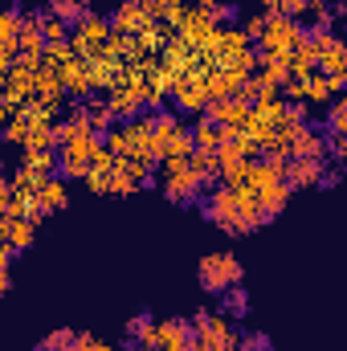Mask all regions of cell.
Segmentation results:
<instances>
[{"label": "cell", "mask_w": 347, "mask_h": 351, "mask_svg": "<svg viewBox=\"0 0 347 351\" xmlns=\"http://www.w3.org/2000/svg\"><path fill=\"white\" fill-rule=\"evenodd\" d=\"M241 278H246V269H241V262H237L229 250L204 254V258L196 262V282H200L204 294H225V290L241 286Z\"/></svg>", "instance_id": "obj_1"}, {"label": "cell", "mask_w": 347, "mask_h": 351, "mask_svg": "<svg viewBox=\"0 0 347 351\" xmlns=\"http://www.w3.org/2000/svg\"><path fill=\"white\" fill-rule=\"evenodd\" d=\"M192 327H196V343L204 351H237L241 348V335H237V327L229 323L225 311H221V315L200 311V315L192 319Z\"/></svg>", "instance_id": "obj_2"}, {"label": "cell", "mask_w": 347, "mask_h": 351, "mask_svg": "<svg viewBox=\"0 0 347 351\" xmlns=\"http://www.w3.org/2000/svg\"><path fill=\"white\" fill-rule=\"evenodd\" d=\"M265 16H270V25L261 33V53H294L311 37V29L294 16H282V12H265Z\"/></svg>", "instance_id": "obj_3"}, {"label": "cell", "mask_w": 347, "mask_h": 351, "mask_svg": "<svg viewBox=\"0 0 347 351\" xmlns=\"http://www.w3.org/2000/svg\"><path fill=\"white\" fill-rule=\"evenodd\" d=\"M160 184H164V196L176 200V204H196V200H200V192H204V180L192 172V164H188V160H164Z\"/></svg>", "instance_id": "obj_4"}, {"label": "cell", "mask_w": 347, "mask_h": 351, "mask_svg": "<svg viewBox=\"0 0 347 351\" xmlns=\"http://www.w3.org/2000/svg\"><path fill=\"white\" fill-rule=\"evenodd\" d=\"M327 156H331V139L323 127L307 123L290 135V160H327Z\"/></svg>", "instance_id": "obj_5"}, {"label": "cell", "mask_w": 347, "mask_h": 351, "mask_svg": "<svg viewBox=\"0 0 347 351\" xmlns=\"http://www.w3.org/2000/svg\"><path fill=\"white\" fill-rule=\"evenodd\" d=\"M204 114L213 123H221L225 131H246V123L254 114V102H246V98H221V102H208Z\"/></svg>", "instance_id": "obj_6"}, {"label": "cell", "mask_w": 347, "mask_h": 351, "mask_svg": "<svg viewBox=\"0 0 347 351\" xmlns=\"http://www.w3.org/2000/svg\"><path fill=\"white\" fill-rule=\"evenodd\" d=\"M172 102L184 110V114H204L208 110V82L204 78H180L172 86Z\"/></svg>", "instance_id": "obj_7"}, {"label": "cell", "mask_w": 347, "mask_h": 351, "mask_svg": "<svg viewBox=\"0 0 347 351\" xmlns=\"http://www.w3.org/2000/svg\"><path fill=\"white\" fill-rule=\"evenodd\" d=\"M33 237H37V225L25 221V217H0V241L12 245L16 254L33 250Z\"/></svg>", "instance_id": "obj_8"}, {"label": "cell", "mask_w": 347, "mask_h": 351, "mask_svg": "<svg viewBox=\"0 0 347 351\" xmlns=\"http://www.w3.org/2000/svg\"><path fill=\"white\" fill-rule=\"evenodd\" d=\"M110 25H115V33H143V29L152 25V16H147L143 0H123V4L115 8Z\"/></svg>", "instance_id": "obj_9"}, {"label": "cell", "mask_w": 347, "mask_h": 351, "mask_svg": "<svg viewBox=\"0 0 347 351\" xmlns=\"http://www.w3.org/2000/svg\"><path fill=\"white\" fill-rule=\"evenodd\" d=\"M160 343L168 351H188L196 343V327H192V319H164L160 323Z\"/></svg>", "instance_id": "obj_10"}, {"label": "cell", "mask_w": 347, "mask_h": 351, "mask_svg": "<svg viewBox=\"0 0 347 351\" xmlns=\"http://www.w3.org/2000/svg\"><path fill=\"white\" fill-rule=\"evenodd\" d=\"M323 176H327V164L323 160H290L286 184L290 188H323Z\"/></svg>", "instance_id": "obj_11"}, {"label": "cell", "mask_w": 347, "mask_h": 351, "mask_svg": "<svg viewBox=\"0 0 347 351\" xmlns=\"http://www.w3.org/2000/svg\"><path fill=\"white\" fill-rule=\"evenodd\" d=\"M180 131H184V127H180V119H176L172 110H160V114H156V143H152V160H156V164L168 160V147H172V139Z\"/></svg>", "instance_id": "obj_12"}, {"label": "cell", "mask_w": 347, "mask_h": 351, "mask_svg": "<svg viewBox=\"0 0 347 351\" xmlns=\"http://www.w3.org/2000/svg\"><path fill=\"white\" fill-rule=\"evenodd\" d=\"M66 90H70V98H86V94H94V66H90L86 58H78L74 53V62L66 66Z\"/></svg>", "instance_id": "obj_13"}, {"label": "cell", "mask_w": 347, "mask_h": 351, "mask_svg": "<svg viewBox=\"0 0 347 351\" xmlns=\"http://www.w3.org/2000/svg\"><path fill=\"white\" fill-rule=\"evenodd\" d=\"M208 98L213 102H221V98H241V86H246V78L241 74H233V70H208Z\"/></svg>", "instance_id": "obj_14"}, {"label": "cell", "mask_w": 347, "mask_h": 351, "mask_svg": "<svg viewBox=\"0 0 347 351\" xmlns=\"http://www.w3.org/2000/svg\"><path fill=\"white\" fill-rule=\"evenodd\" d=\"M192 135H196V147H204V152H221V143H225V127L221 123H213L208 114H196V123H192Z\"/></svg>", "instance_id": "obj_15"}, {"label": "cell", "mask_w": 347, "mask_h": 351, "mask_svg": "<svg viewBox=\"0 0 347 351\" xmlns=\"http://www.w3.org/2000/svg\"><path fill=\"white\" fill-rule=\"evenodd\" d=\"M21 25H25V8L21 4L0 12V49H21Z\"/></svg>", "instance_id": "obj_16"}, {"label": "cell", "mask_w": 347, "mask_h": 351, "mask_svg": "<svg viewBox=\"0 0 347 351\" xmlns=\"http://www.w3.org/2000/svg\"><path fill=\"white\" fill-rule=\"evenodd\" d=\"M12 180V188L21 192V196H37L45 184H49V172H37V168H29V164H21L16 176H8Z\"/></svg>", "instance_id": "obj_17"}, {"label": "cell", "mask_w": 347, "mask_h": 351, "mask_svg": "<svg viewBox=\"0 0 347 351\" xmlns=\"http://www.w3.org/2000/svg\"><path fill=\"white\" fill-rule=\"evenodd\" d=\"M45 8H49L53 16H62L66 25H82L90 16V0H49Z\"/></svg>", "instance_id": "obj_18"}, {"label": "cell", "mask_w": 347, "mask_h": 351, "mask_svg": "<svg viewBox=\"0 0 347 351\" xmlns=\"http://www.w3.org/2000/svg\"><path fill=\"white\" fill-rule=\"evenodd\" d=\"M37 16H41V33H45V45H62V41H70L74 33H70V25L62 21V16H53L49 8H37Z\"/></svg>", "instance_id": "obj_19"}, {"label": "cell", "mask_w": 347, "mask_h": 351, "mask_svg": "<svg viewBox=\"0 0 347 351\" xmlns=\"http://www.w3.org/2000/svg\"><path fill=\"white\" fill-rule=\"evenodd\" d=\"M37 200H41V204L49 208V213H58V208H66V204H70V192H66V180H62V176H49V184H45L41 192H37Z\"/></svg>", "instance_id": "obj_20"}, {"label": "cell", "mask_w": 347, "mask_h": 351, "mask_svg": "<svg viewBox=\"0 0 347 351\" xmlns=\"http://www.w3.org/2000/svg\"><path fill=\"white\" fill-rule=\"evenodd\" d=\"M29 135H33V119L25 114V106H21V114H12L8 123H4V139L8 143H16V147H25L29 143Z\"/></svg>", "instance_id": "obj_21"}, {"label": "cell", "mask_w": 347, "mask_h": 351, "mask_svg": "<svg viewBox=\"0 0 347 351\" xmlns=\"http://www.w3.org/2000/svg\"><path fill=\"white\" fill-rule=\"evenodd\" d=\"M135 188H143V184L127 172V168H123V160H119V168L110 172V196H131Z\"/></svg>", "instance_id": "obj_22"}, {"label": "cell", "mask_w": 347, "mask_h": 351, "mask_svg": "<svg viewBox=\"0 0 347 351\" xmlns=\"http://www.w3.org/2000/svg\"><path fill=\"white\" fill-rule=\"evenodd\" d=\"M221 298H225V315H233V319H241V315L250 311V294H246V286H233V290H225Z\"/></svg>", "instance_id": "obj_23"}, {"label": "cell", "mask_w": 347, "mask_h": 351, "mask_svg": "<svg viewBox=\"0 0 347 351\" xmlns=\"http://www.w3.org/2000/svg\"><path fill=\"white\" fill-rule=\"evenodd\" d=\"M66 343H78V331H70V327H58V331H49V335L41 339V348H45V351L66 348Z\"/></svg>", "instance_id": "obj_24"}, {"label": "cell", "mask_w": 347, "mask_h": 351, "mask_svg": "<svg viewBox=\"0 0 347 351\" xmlns=\"http://www.w3.org/2000/svg\"><path fill=\"white\" fill-rule=\"evenodd\" d=\"M278 12H282V16L302 21V12H311V0H278Z\"/></svg>", "instance_id": "obj_25"}, {"label": "cell", "mask_w": 347, "mask_h": 351, "mask_svg": "<svg viewBox=\"0 0 347 351\" xmlns=\"http://www.w3.org/2000/svg\"><path fill=\"white\" fill-rule=\"evenodd\" d=\"M78 351H119V348H110L106 339H98L90 331H78Z\"/></svg>", "instance_id": "obj_26"}, {"label": "cell", "mask_w": 347, "mask_h": 351, "mask_svg": "<svg viewBox=\"0 0 347 351\" xmlns=\"http://www.w3.org/2000/svg\"><path fill=\"white\" fill-rule=\"evenodd\" d=\"M282 94H286L290 102H307V78H298V74H294V78L282 86Z\"/></svg>", "instance_id": "obj_27"}, {"label": "cell", "mask_w": 347, "mask_h": 351, "mask_svg": "<svg viewBox=\"0 0 347 351\" xmlns=\"http://www.w3.org/2000/svg\"><path fill=\"white\" fill-rule=\"evenodd\" d=\"M265 25H270V16H265V12H258V16H250V21H246V37H250V41H261Z\"/></svg>", "instance_id": "obj_28"}, {"label": "cell", "mask_w": 347, "mask_h": 351, "mask_svg": "<svg viewBox=\"0 0 347 351\" xmlns=\"http://www.w3.org/2000/svg\"><path fill=\"white\" fill-rule=\"evenodd\" d=\"M86 188H90V192H110V172H90L86 176Z\"/></svg>", "instance_id": "obj_29"}, {"label": "cell", "mask_w": 347, "mask_h": 351, "mask_svg": "<svg viewBox=\"0 0 347 351\" xmlns=\"http://www.w3.org/2000/svg\"><path fill=\"white\" fill-rule=\"evenodd\" d=\"M135 351H168L164 343H152V348H135Z\"/></svg>", "instance_id": "obj_30"}, {"label": "cell", "mask_w": 347, "mask_h": 351, "mask_svg": "<svg viewBox=\"0 0 347 351\" xmlns=\"http://www.w3.org/2000/svg\"><path fill=\"white\" fill-rule=\"evenodd\" d=\"M188 351H204V348H200V343H192V348H188Z\"/></svg>", "instance_id": "obj_31"}]
</instances>
